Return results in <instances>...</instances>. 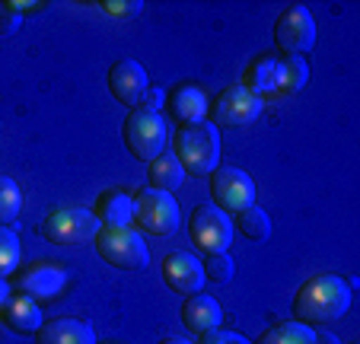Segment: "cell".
Here are the masks:
<instances>
[{"label":"cell","mask_w":360,"mask_h":344,"mask_svg":"<svg viewBox=\"0 0 360 344\" xmlns=\"http://www.w3.org/2000/svg\"><path fill=\"white\" fill-rule=\"evenodd\" d=\"M351 284L338 274H316L303 284L293 297V319L303 325H328L347 316L351 310Z\"/></svg>","instance_id":"6da1fadb"},{"label":"cell","mask_w":360,"mask_h":344,"mask_svg":"<svg viewBox=\"0 0 360 344\" xmlns=\"http://www.w3.org/2000/svg\"><path fill=\"white\" fill-rule=\"evenodd\" d=\"M172 144H176V160L182 163L185 176L207 179L220 166V131L211 122L179 128Z\"/></svg>","instance_id":"7a4b0ae2"},{"label":"cell","mask_w":360,"mask_h":344,"mask_svg":"<svg viewBox=\"0 0 360 344\" xmlns=\"http://www.w3.org/2000/svg\"><path fill=\"white\" fill-rule=\"evenodd\" d=\"M122 134L128 153L141 163H153L160 153H166V141H169L166 118L160 112H147V108H131Z\"/></svg>","instance_id":"3957f363"},{"label":"cell","mask_w":360,"mask_h":344,"mask_svg":"<svg viewBox=\"0 0 360 344\" xmlns=\"http://www.w3.org/2000/svg\"><path fill=\"white\" fill-rule=\"evenodd\" d=\"M96 252H99L102 262H109L112 268L122 271H143L150 265V249L143 243V236L137 229L124 227V229H109L102 227L96 233Z\"/></svg>","instance_id":"277c9868"},{"label":"cell","mask_w":360,"mask_h":344,"mask_svg":"<svg viewBox=\"0 0 360 344\" xmlns=\"http://www.w3.org/2000/svg\"><path fill=\"white\" fill-rule=\"evenodd\" d=\"M102 229L99 217L86 208H61L41 220V236L55 246H83L93 243Z\"/></svg>","instance_id":"5b68a950"},{"label":"cell","mask_w":360,"mask_h":344,"mask_svg":"<svg viewBox=\"0 0 360 344\" xmlns=\"http://www.w3.org/2000/svg\"><path fill=\"white\" fill-rule=\"evenodd\" d=\"M134 223L150 236H172L182 223V214L169 191L147 189L134 198Z\"/></svg>","instance_id":"8992f818"},{"label":"cell","mask_w":360,"mask_h":344,"mask_svg":"<svg viewBox=\"0 0 360 344\" xmlns=\"http://www.w3.org/2000/svg\"><path fill=\"white\" fill-rule=\"evenodd\" d=\"M274 45L281 48V54H297V58H306L316 48V20L306 4H290L278 16Z\"/></svg>","instance_id":"52a82bcc"},{"label":"cell","mask_w":360,"mask_h":344,"mask_svg":"<svg viewBox=\"0 0 360 344\" xmlns=\"http://www.w3.org/2000/svg\"><path fill=\"white\" fill-rule=\"evenodd\" d=\"M188 233L191 243L201 252L214 255V252H226L233 246V217L224 214L214 204H198L188 217Z\"/></svg>","instance_id":"ba28073f"},{"label":"cell","mask_w":360,"mask_h":344,"mask_svg":"<svg viewBox=\"0 0 360 344\" xmlns=\"http://www.w3.org/2000/svg\"><path fill=\"white\" fill-rule=\"evenodd\" d=\"M211 198L214 208H220L224 214H239V210L255 204L259 191H255V182L245 176L243 169L217 166L211 172Z\"/></svg>","instance_id":"9c48e42d"},{"label":"cell","mask_w":360,"mask_h":344,"mask_svg":"<svg viewBox=\"0 0 360 344\" xmlns=\"http://www.w3.org/2000/svg\"><path fill=\"white\" fill-rule=\"evenodd\" d=\"M262 99L249 93L245 87H230L214 99L211 106V125L214 128H245V125L259 122Z\"/></svg>","instance_id":"30bf717a"},{"label":"cell","mask_w":360,"mask_h":344,"mask_svg":"<svg viewBox=\"0 0 360 344\" xmlns=\"http://www.w3.org/2000/svg\"><path fill=\"white\" fill-rule=\"evenodd\" d=\"M64 284H68V274H64L61 265L35 262V265H29V268L16 271L13 291L22 293V297H29V300H35V303H48V300L61 297Z\"/></svg>","instance_id":"8fae6325"},{"label":"cell","mask_w":360,"mask_h":344,"mask_svg":"<svg viewBox=\"0 0 360 344\" xmlns=\"http://www.w3.org/2000/svg\"><path fill=\"white\" fill-rule=\"evenodd\" d=\"M147 87H150L147 70H143L137 61H131V58H122V61H115L109 68V89L122 106L137 108L143 99V93H147Z\"/></svg>","instance_id":"7c38bea8"},{"label":"cell","mask_w":360,"mask_h":344,"mask_svg":"<svg viewBox=\"0 0 360 344\" xmlns=\"http://www.w3.org/2000/svg\"><path fill=\"white\" fill-rule=\"evenodd\" d=\"M163 281L169 284V291L176 293H201L204 287V265L198 262L191 252H169L163 258Z\"/></svg>","instance_id":"4fadbf2b"},{"label":"cell","mask_w":360,"mask_h":344,"mask_svg":"<svg viewBox=\"0 0 360 344\" xmlns=\"http://www.w3.org/2000/svg\"><path fill=\"white\" fill-rule=\"evenodd\" d=\"M35 344H96V331L86 319H45L41 329L35 331Z\"/></svg>","instance_id":"5bb4252c"},{"label":"cell","mask_w":360,"mask_h":344,"mask_svg":"<svg viewBox=\"0 0 360 344\" xmlns=\"http://www.w3.org/2000/svg\"><path fill=\"white\" fill-rule=\"evenodd\" d=\"M182 322H185V329L195 331V335H207V331L220 329L224 310H220V303L214 297H207V293H191L182 303Z\"/></svg>","instance_id":"9a60e30c"},{"label":"cell","mask_w":360,"mask_h":344,"mask_svg":"<svg viewBox=\"0 0 360 344\" xmlns=\"http://www.w3.org/2000/svg\"><path fill=\"white\" fill-rule=\"evenodd\" d=\"M166 108H169V115L179 122V128L207 122V96H204L201 87L172 89V96H166Z\"/></svg>","instance_id":"2e32d148"},{"label":"cell","mask_w":360,"mask_h":344,"mask_svg":"<svg viewBox=\"0 0 360 344\" xmlns=\"http://www.w3.org/2000/svg\"><path fill=\"white\" fill-rule=\"evenodd\" d=\"M45 316H41V306L35 300L22 297V293H10V300L4 303V325L16 335H35L41 329Z\"/></svg>","instance_id":"e0dca14e"},{"label":"cell","mask_w":360,"mask_h":344,"mask_svg":"<svg viewBox=\"0 0 360 344\" xmlns=\"http://www.w3.org/2000/svg\"><path fill=\"white\" fill-rule=\"evenodd\" d=\"M96 217H99L102 227H109V229H124L134 223V198L128 195V191H102L99 201H96Z\"/></svg>","instance_id":"ac0fdd59"},{"label":"cell","mask_w":360,"mask_h":344,"mask_svg":"<svg viewBox=\"0 0 360 344\" xmlns=\"http://www.w3.org/2000/svg\"><path fill=\"white\" fill-rule=\"evenodd\" d=\"M245 89L255 93L259 99L268 93H278L281 89V58H271V54L255 58V61L245 68Z\"/></svg>","instance_id":"d6986e66"},{"label":"cell","mask_w":360,"mask_h":344,"mask_svg":"<svg viewBox=\"0 0 360 344\" xmlns=\"http://www.w3.org/2000/svg\"><path fill=\"white\" fill-rule=\"evenodd\" d=\"M147 176H150V189H160V191H176L182 189L185 182V169L182 163L176 160V153H160L157 160L147 166Z\"/></svg>","instance_id":"ffe728a7"},{"label":"cell","mask_w":360,"mask_h":344,"mask_svg":"<svg viewBox=\"0 0 360 344\" xmlns=\"http://www.w3.org/2000/svg\"><path fill=\"white\" fill-rule=\"evenodd\" d=\"M236 229L245 239H252V243H265V239L271 236V217H268L259 204H252V208L236 214Z\"/></svg>","instance_id":"44dd1931"},{"label":"cell","mask_w":360,"mask_h":344,"mask_svg":"<svg viewBox=\"0 0 360 344\" xmlns=\"http://www.w3.org/2000/svg\"><path fill=\"white\" fill-rule=\"evenodd\" d=\"M316 331L303 322H281L259 338V344H313Z\"/></svg>","instance_id":"7402d4cb"},{"label":"cell","mask_w":360,"mask_h":344,"mask_svg":"<svg viewBox=\"0 0 360 344\" xmlns=\"http://www.w3.org/2000/svg\"><path fill=\"white\" fill-rule=\"evenodd\" d=\"M309 83V61L297 58V54H284L281 58V89L284 93H300Z\"/></svg>","instance_id":"603a6c76"},{"label":"cell","mask_w":360,"mask_h":344,"mask_svg":"<svg viewBox=\"0 0 360 344\" xmlns=\"http://www.w3.org/2000/svg\"><path fill=\"white\" fill-rule=\"evenodd\" d=\"M22 208V191L10 176H0V227H7L20 217Z\"/></svg>","instance_id":"cb8c5ba5"},{"label":"cell","mask_w":360,"mask_h":344,"mask_svg":"<svg viewBox=\"0 0 360 344\" xmlns=\"http://www.w3.org/2000/svg\"><path fill=\"white\" fill-rule=\"evenodd\" d=\"M20 268V236L10 227H0V277L7 281Z\"/></svg>","instance_id":"d4e9b609"},{"label":"cell","mask_w":360,"mask_h":344,"mask_svg":"<svg viewBox=\"0 0 360 344\" xmlns=\"http://www.w3.org/2000/svg\"><path fill=\"white\" fill-rule=\"evenodd\" d=\"M204 265V281H214V284H230L233 277H236V262H233L226 252H214V255H207V262Z\"/></svg>","instance_id":"484cf974"},{"label":"cell","mask_w":360,"mask_h":344,"mask_svg":"<svg viewBox=\"0 0 360 344\" xmlns=\"http://www.w3.org/2000/svg\"><path fill=\"white\" fill-rule=\"evenodd\" d=\"M99 7H102V13L115 16V20H128V16L141 13L143 4H141V0H102Z\"/></svg>","instance_id":"4316f807"},{"label":"cell","mask_w":360,"mask_h":344,"mask_svg":"<svg viewBox=\"0 0 360 344\" xmlns=\"http://www.w3.org/2000/svg\"><path fill=\"white\" fill-rule=\"evenodd\" d=\"M198 344H252V341L249 338H243V335H236V331L214 329V331H207V335H201V341Z\"/></svg>","instance_id":"83f0119b"},{"label":"cell","mask_w":360,"mask_h":344,"mask_svg":"<svg viewBox=\"0 0 360 344\" xmlns=\"http://www.w3.org/2000/svg\"><path fill=\"white\" fill-rule=\"evenodd\" d=\"M20 26H22V13H13L7 4H0V35L7 39V35H13Z\"/></svg>","instance_id":"f1b7e54d"},{"label":"cell","mask_w":360,"mask_h":344,"mask_svg":"<svg viewBox=\"0 0 360 344\" xmlns=\"http://www.w3.org/2000/svg\"><path fill=\"white\" fill-rule=\"evenodd\" d=\"M166 106V93L160 87H147V93H143L141 106L137 108H147V112H160V108Z\"/></svg>","instance_id":"f546056e"},{"label":"cell","mask_w":360,"mask_h":344,"mask_svg":"<svg viewBox=\"0 0 360 344\" xmlns=\"http://www.w3.org/2000/svg\"><path fill=\"white\" fill-rule=\"evenodd\" d=\"M313 344H341V341H338V335H332V331H316Z\"/></svg>","instance_id":"4dcf8cb0"},{"label":"cell","mask_w":360,"mask_h":344,"mask_svg":"<svg viewBox=\"0 0 360 344\" xmlns=\"http://www.w3.org/2000/svg\"><path fill=\"white\" fill-rule=\"evenodd\" d=\"M7 300H10V284L0 277V310H4V303H7Z\"/></svg>","instance_id":"1f68e13d"},{"label":"cell","mask_w":360,"mask_h":344,"mask_svg":"<svg viewBox=\"0 0 360 344\" xmlns=\"http://www.w3.org/2000/svg\"><path fill=\"white\" fill-rule=\"evenodd\" d=\"M163 344H191V341H188V338H166Z\"/></svg>","instance_id":"d6a6232c"},{"label":"cell","mask_w":360,"mask_h":344,"mask_svg":"<svg viewBox=\"0 0 360 344\" xmlns=\"http://www.w3.org/2000/svg\"><path fill=\"white\" fill-rule=\"evenodd\" d=\"M96 344H99V341H96ZM102 344H115V341H102Z\"/></svg>","instance_id":"836d02e7"},{"label":"cell","mask_w":360,"mask_h":344,"mask_svg":"<svg viewBox=\"0 0 360 344\" xmlns=\"http://www.w3.org/2000/svg\"><path fill=\"white\" fill-rule=\"evenodd\" d=\"M351 344H360V341H351Z\"/></svg>","instance_id":"e575fe53"}]
</instances>
